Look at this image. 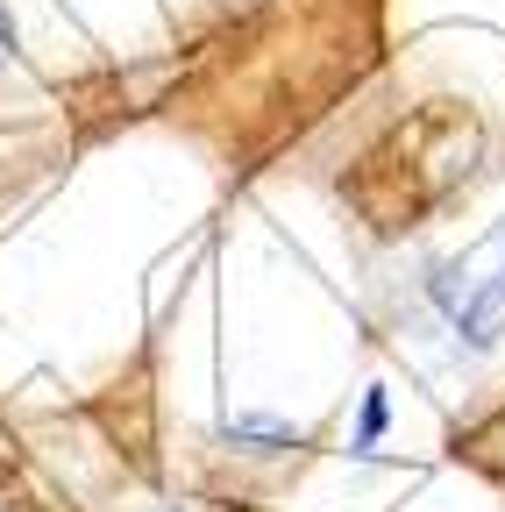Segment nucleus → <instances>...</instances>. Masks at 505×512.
Here are the masks:
<instances>
[{
  "label": "nucleus",
  "mask_w": 505,
  "mask_h": 512,
  "mask_svg": "<svg viewBox=\"0 0 505 512\" xmlns=\"http://www.w3.org/2000/svg\"><path fill=\"white\" fill-rule=\"evenodd\" d=\"M385 420H392V399H385V384H370V392H363V413H356V434H349L356 456H377V441H385Z\"/></svg>",
  "instance_id": "f03ea898"
},
{
  "label": "nucleus",
  "mask_w": 505,
  "mask_h": 512,
  "mask_svg": "<svg viewBox=\"0 0 505 512\" xmlns=\"http://www.w3.org/2000/svg\"><path fill=\"white\" fill-rule=\"evenodd\" d=\"M0 57H15V15L0 8Z\"/></svg>",
  "instance_id": "20e7f679"
},
{
  "label": "nucleus",
  "mask_w": 505,
  "mask_h": 512,
  "mask_svg": "<svg viewBox=\"0 0 505 512\" xmlns=\"http://www.w3.org/2000/svg\"><path fill=\"white\" fill-rule=\"evenodd\" d=\"M228 434H235V441H257L264 456H271V448H292V441H299V427H285V420H257V413H242Z\"/></svg>",
  "instance_id": "7ed1b4c3"
},
{
  "label": "nucleus",
  "mask_w": 505,
  "mask_h": 512,
  "mask_svg": "<svg viewBox=\"0 0 505 512\" xmlns=\"http://www.w3.org/2000/svg\"><path fill=\"white\" fill-rule=\"evenodd\" d=\"M434 306L449 313V328L470 349H491L505 328V228H491L470 256L434 271Z\"/></svg>",
  "instance_id": "f257e3e1"
}]
</instances>
